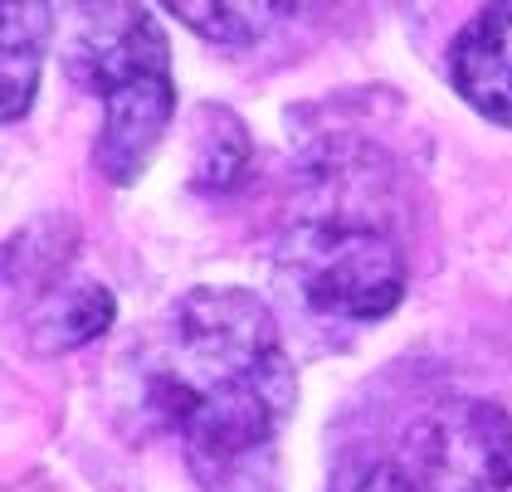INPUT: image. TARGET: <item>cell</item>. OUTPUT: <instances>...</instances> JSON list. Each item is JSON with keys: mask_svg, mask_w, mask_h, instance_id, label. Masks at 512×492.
I'll list each match as a JSON object with an SVG mask.
<instances>
[{"mask_svg": "<svg viewBox=\"0 0 512 492\" xmlns=\"http://www.w3.org/2000/svg\"><path fill=\"white\" fill-rule=\"evenodd\" d=\"M381 492H512V419L493 400H444L405 429Z\"/></svg>", "mask_w": 512, "mask_h": 492, "instance_id": "4", "label": "cell"}, {"mask_svg": "<svg viewBox=\"0 0 512 492\" xmlns=\"http://www.w3.org/2000/svg\"><path fill=\"white\" fill-rule=\"evenodd\" d=\"M449 74L473 113L512 127V0H488L449 49Z\"/></svg>", "mask_w": 512, "mask_h": 492, "instance_id": "5", "label": "cell"}, {"mask_svg": "<svg viewBox=\"0 0 512 492\" xmlns=\"http://www.w3.org/2000/svg\"><path fill=\"white\" fill-rule=\"evenodd\" d=\"M59 59L69 83L103 103V132L93 161L113 186H132L176 108L171 49L161 25L137 0H64Z\"/></svg>", "mask_w": 512, "mask_h": 492, "instance_id": "2", "label": "cell"}, {"mask_svg": "<svg viewBox=\"0 0 512 492\" xmlns=\"http://www.w3.org/2000/svg\"><path fill=\"white\" fill-rule=\"evenodd\" d=\"M108 327H113V298L98 283H64L30 312L35 346H44V351H69L79 341L103 337Z\"/></svg>", "mask_w": 512, "mask_h": 492, "instance_id": "8", "label": "cell"}, {"mask_svg": "<svg viewBox=\"0 0 512 492\" xmlns=\"http://www.w3.org/2000/svg\"><path fill=\"white\" fill-rule=\"evenodd\" d=\"M44 39H49V5L44 0H5V117L30 113L40 88Z\"/></svg>", "mask_w": 512, "mask_h": 492, "instance_id": "7", "label": "cell"}, {"mask_svg": "<svg viewBox=\"0 0 512 492\" xmlns=\"http://www.w3.org/2000/svg\"><path fill=\"white\" fill-rule=\"evenodd\" d=\"M137 395L205 473H235L278 439L298 380L274 312L239 288H191L142 337Z\"/></svg>", "mask_w": 512, "mask_h": 492, "instance_id": "1", "label": "cell"}, {"mask_svg": "<svg viewBox=\"0 0 512 492\" xmlns=\"http://www.w3.org/2000/svg\"><path fill=\"white\" fill-rule=\"evenodd\" d=\"M391 215L366 171H313L278 249L298 298L327 317L381 322L405 293V249Z\"/></svg>", "mask_w": 512, "mask_h": 492, "instance_id": "3", "label": "cell"}, {"mask_svg": "<svg viewBox=\"0 0 512 492\" xmlns=\"http://www.w3.org/2000/svg\"><path fill=\"white\" fill-rule=\"evenodd\" d=\"M181 25L220 44H254L303 15L313 0H161Z\"/></svg>", "mask_w": 512, "mask_h": 492, "instance_id": "6", "label": "cell"}]
</instances>
